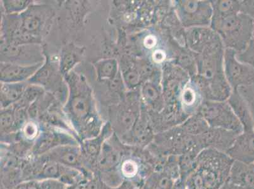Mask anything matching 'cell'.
<instances>
[{
	"instance_id": "obj_1",
	"label": "cell",
	"mask_w": 254,
	"mask_h": 189,
	"mask_svg": "<svg viewBox=\"0 0 254 189\" xmlns=\"http://www.w3.org/2000/svg\"><path fill=\"white\" fill-rule=\"evenodd\" d=\"M64 78L68 89V98L62 109L64 116L80 142L97 137L106 122L97 109L91 88L85 77L73 70Z\"/></svg>"
},
{
	"instance_id": "obj_2",
	"label": "cell",
	"mask_w": 254,
	"mask_h": 189,
	"mask_svg": "<svg viewBox=\"0 0 254 189\" xmlns=\"http://www.w3.org/2000/svg\"><path fill=\"white\" fill-rule=\"evenodd\" d=\"M224 46L195 54L197 72L192 78L205 100L226 101L232 92L224 71Z\"/></svg>"
},
{
	"instance_id": "obj_3",
	"label": "cell",
	"mask_w": 254,
	"mask_h": 189,
	"mask_svg": "<svg viewBox=\"0 0 254 189\" xmlns=\"http://www.w3.org/2000/svg\"><path fill=\"white\" fill-rule=\"evenodd\" d=\"M233 161L227 154L205 149L195 159L184 183L186 189H219L228 181Z\"/></svg>"
},
{
	"instance_id": "obj_4",
	"label": "cell",
	"mask_w": 254,
	"mask_h": 189,
	"mask_svg": "<svg viewBox=\"0 0 254 189\" xmlns=\"http://www.w3.org/2000/svg\"><path fill=\"white\" fill-rule=\"evenodd\" d=\"M211 27L220 37L225 49L243 52L253 39L254 20L242 12L212 17Z\"/></svg>"
},
{
	"instance_id": "obj_5",
	"label": "cell",
	"mask_w": 254,
	"mask_h": 189,
	"mask_svg": "<svg viewBox=\"0 0 254 189\" xmlns=\"http://www.w3.org/2000/svg\"><path fill=\"white\" fill-rule=\"evenodd\" d=\"M146 148L159 157L198 155L204 150L199 137L187 134L180 126L156 134L153 142Z\"/></svg>"
},
{
	"instance_id": "obj_6",
	"label": "cell",
	"mask_w": 254,
	"mask_h": 189,
	"mask_svg": "<svg viewBox=\"0 0 254 189\" xmlns=\"http://www.w3.org/2000/svg\"><path fill=\"white\" fill-rule=\"evenodd\" d=\"M142 110V101L139 89L128 91L110 113L108 122L113 132L119 138L126 135L137 121Z\"/></svg>"
},
{
	"instance_id": "obj_7",
	"label": "cell",
	"mask_w": 254,
	"mask_h": 189,
	"mask_svg": "<svg viewBox=\"0 0 254 189\" xmlns=\"http://www.w3.org/2000/svg\"><path fill=\"white\" fill-rule=\"evenodd\" d=\"M172 2L175 14L185 29L211 27L213 13L211 1L179 0Z\"/></svg>"
},
{
	"instance_id": "obj_8",
	"label": "cell",
	"mask_w": 254,
	"mask_h": 189,
	"mask_svg": "<svg viewBox=\"0 0 254 189\" xmlns=\"http://www.w3.org/2000/svg\"><path fill=\"white\" fill-rule=\"evenodd\" d=\"M198 112L211 128L223 129L239 134L244 132L243 126L227 100H204Z\"/></svg>"
},
{
	"instance_id": "obj_9",
	"label": "cell",
	"mask_w": 254,
	"mask_h": 189,
	"mask_svg": "<svg viewBox=\"0 0 254 189\" xmlns=\"http://www.w3.org/2000/svg\"><path fill=\"white\" fill-rule=\"evenodd\" d=\"M190 78L186 71L173 61L162 67L161 84L165 105L179 104L180 94Z\"/></svg>"
},
{
	"instance_id": "obj_10",
	"label": "cell",
	"mask_w": 254,
	"mask_h": 189,
	"mask_svg": "<svg viewBox=\"0 0 254 189\" xmlns=\"http://www.w3.org/2000/svg\"><path fill=\"white\" fill-rule=\"evenodd\" d=\"M237 54L235 50L225 49L224 55V71L232 91L254 85V68L240 61Z\"/></svg>"
},
{
	"instance_id": "obj_11",
	"label": "cell",
	"mask_w": 254,
	"mask_h": 189,
	"mask_svg": "<svg viewBox=\"0 0 254 189\" xmlns=\"http://www.w3.org/2000/svg\"><path fill=\"white\" fill-rule=\"evenodd\" d=\"M41 127L42 130L34 142L29 156L38 157L57 147L80 144L78 138L68 131L53 127Z\"/></svg>"
},
{
	"instance_id": "obj_12",
	"label": "cell",
	"mask_w": 254,
	"mask_h": 189,
	"mask_svg": "<svg viewBox=\"0 0 254 189\" xmlns=\"http://www.w3.org/2000/svg\"><path fill=\"white\" fill-rule=\"evenodd\" d=\"M134 147L124 143L113 134L103 145L94 173L117 169L125 156L132 153Z\"/></svg>"
},
{
	"instance_id": "obj_13",
	"label": "cell",
	"mask_w": 254,
	"mask_h": 189,
	"mask_svg": "<svg viewBox=\"0 0 254 189\" xmlns=\"http://www.w3.org/2000/svg\"><path fill=\"white\" fill-rule=\"evenodd\" d=\"M1 62L31 65L45 61V55L38 45H11L1 43Z\"/></svg>"
},
{
	"instance_id": "obj_14",
	"label": "cell",
	"mask_w": 254,
	"mask_h": 189,
	"mask_svg": "<svg viewBox=\"0 0 254 189\" xmlns=\"http://www.w3.org/2000/svg\"><path fill=\"white\" fill-rule=\"evenodd\" d=\"M185 34L187 48L195 54L224 46L220 37L211 27L186 29Z\"/></svg>"
},
{
	"instance_id": "obj_15",
	"label": "cell",
	"mask_w": 254,
	"mask_h": 189,
	"mask_svg": "<svg viewBox=\"0 0 254 189\" xmlns=\"http://www.w3.org/2000/svg\"><path fill=\"white\" fill-rule=\"evenodd\" d=\"M155 135L149 113L142 104L141 113L135 125L120 139L128 146L144 149L152 143Z\"/></svg>"
},
{
	"instance_id": "obj_16",
	"label": "cell",
	"mask_w": 254,
	"mask_h": 189,
	"mask_svg": "<svg viewBox=\"0 0 254 189\" xmlns=\"http://www.w3.org/2000/svg\"><path fill=\"white\" fill-rule=\"evenodd\" d=\"M114 134L109 122H106L102 130L97 137L82 141L80 142L83 156H84L85 167L89 172L94 174L97 161L105 142Z\"/></svg>"
},
{
	"instance_id": "obj_17",
	"label": "cell",
	"mask_w": 254,
	"mask_h": 189,
	"mask_svg": "<svg viewBox=\"0 0 254 189\" xmlns=\"http://www.w3.org/2000/svg\"><path fill=\"white\" fill-rule=\"evenodd\" d=\"M38 157L43 160L54 161L65 167L91 172L85 167L84 156L80 144L64 145L57 147Z\"/></svg>"
},
{
	"instance_id": "obj_18",
	"label": "cell",
	"mask_w": 254,
	"mask_h": 189,
	"mask_svg": "<svg viewBox=\"0 0 254 189\" xmlns=\"http://www.w3.org/2000/svg\"><path fill=\"white\" fill-rule=\"evenodd\" d=\"M139 91L142 104L147 112L152 114L163 110L165 103L161 84V75L145 81L140 86Z\"/></svg>"
},
{
	"instance_id": "obj_19",
	"label": "cell",
	"mask_w": 254,
	"mask_h": 189,
	"mask_svg": "<svg viewBox=\"0 0 254 189\" xmlns=\"http://www.w3.org/2000/svg\"><path fill=\"white\" fill-rule=\"evenodd\" d=\"M239 135L234 131L210 128L207 132L198 137L204 149H214L226 153Z\"/></svg>"
},
{
	"instance_id": "obj_20",
	"label": "cell",
	"mask_w": 254,
	"mask_h": 189,
	"mask_svg": "<svg viewBox=\"0 0 254 189\" xmlns=\"http://www.w3.org/2000/svg\"><path fill=\"white\" fill-rule=\"evenodd\" d=\"M226 154L233 161L247 164L254 163V130L240 134Z\"/></svg>"
},
{
	"instance_id": "obj_21",
	"label": "cell",
	"mask_w": 254,
	"mask_h": 189,
	"mask_svg": "<svg viewBox=\"0 0 254 189\" xmlns=\"http://www.w3.org/2000/svg\"><path fill=\"white\" fill-rule=\"evenodd\" d=\"M45 61L31 65L1 62V82H26L35 75Z\"/></svg>"
},
{
	"instance_id": "obj_22",
	"label": "cell",
	"mask_w": 254,
	"mask_h": 189,
	"mask_svg": "<svg viewBox=\"0 0 254 189\" xmlns=\"http://www.w3.org/2000/svg\"><path fill=\"white\" fill-rule=\"evenodd\" d=\"M204 100L200 88L193 78H190L180 94V109L187 117H189L198 112Z\"/></svg>"
},
{
	"instance_id": "obj_23",
	"label": "cell",
	"mask_w": 254,
	"mask_h": 189,
	"mask_svg": "<svg viewBox=\"0 0 254 189\" xmlns=\"http://www.w3.org/2000/svg\"><path fill=\"white\" fill-rule=\"evenodd\" d=\"M228 182L243 189H254V163L233 161Z\"/></svg>"
},
{
	"instance_id": "obj_24",
	"label": "cell",
	"mask_w": 254,
	"mask_h": 189,
	"mask_svg": "<svg viewBox=\"0 0 254 189\" xmlns=\"http://www.w3.org/2000/svg\"><path fill=\"white\" fill-rule=\"evenodd\" d=\"M228 102L243 126L244 131L254 130V122L248 103L237 91H232Z\"/></svg>"
},
{
	"instance_id": "obj_25",
	"label": "cell",
	"mask_w": 254,
	"mask_h": 189,
	"mask_svg": "<svg viewBox=\"0 0 254 189\" xmlns=\"http://www.w3.org/2000/svg\"><path fill=\"white\" fill-rule=\"evenodd\" d=\"M29 83L1 82V109L15 104L22 98Z\"/></svg>"
},
{
	"instance_id": "obj_26",
	"label": "cell",
	"mask_w": 254,
	"mask_h": 189,
	"mask_svg": "<svg viewBox=\"0 0 254 189\" xmlns=\"http://www.w3.org/2000/svg\"><path fill=\"white\" fill-rule=\"evenodd\" d=\"M97 80L99 82H111L120 73L119 61L115 58H104L94 64Z\"/></svg>"
},
{
	"instance_id": "obj_27",
	"label": "cell",
	"mask_w": 254,
	"mask_h": 189,
	"mask_svg": "<svg viewBox=\"0 0 254 189\" xmlns=\"http://www.w3.org/2000/svg\"><path fill=\"white\" fill-rule=\"evenodd\" d=\"M82 50L80 48L69 46L62 50L59 62L60 71L64 77L73 70V67L80 61Z\"/></svg>"
},
{
	"instance_id": "obj_28",
	"label": "cell",
	"mask_w": 254,
	"mask_h": 189,
	"mask_svg": "<svg viewBox=\"0 0 254 189\" xmlns=\"http://www.w3.org/2000/svg\"><path fill=\"white\" fill-rule=\"evenodd\" d=\"M185 132L193 136H200L207 132L211 128L199 113L192 115L180 125Z\"/></svg>"
},
{
	"instance_id": "obj_29",
	"label": "cell",
	"mask_w": 254,
	"mask_h": 189,
	"mask_svg": "<svg viewBox=\"0 0 254 189\" xmlns=\"http://www.w3.org/2000/svg\"><path fill=\"white\" fill-rule=\"evenodd\" d=\"M212 17H223L240 12V1L236 0H216L211 1Z\"/></svg>"
},
{
	"instance_id": "obj_30",
	"label": "cell",
	"mask_w": 254,
	"mask_h": 189,
	"mask_svg": "<svg viewBox=\"0 0 254 189\" xmlns=\"http://www.w3.org/2000/svg\"><path fill=\"white\" fill-rule=\"evenodd\" d=\"M42 130L40 123L36 120L29 119L19 131L21 141L33 145Z\"/></svg>"
},
{
	"instance_id": "obj_31",
	"label": "cell",
	"mask_w": 254,
	"mask_h": 189,
	"mask_svg": "<svg viewBox=\"0 0 254 189\" xmlns=\"http://www.w3.org/2000/svg\"><path fill=\"white\" fill-rule=\"evenodd\" d=\"M94 174L96 175L108 188L112 189L119 188L125 181L118 168L108 171L97 172L94 173Z\"/></svg>"
},
{
	"instance_id": "obj_32",
	"label": "cell",
	"mask_w": 254,
	"mask_h": 189,
	"mask_svg": "<svg viewBox=\"0 0 254 189\" xmlns=\"http://www.w3.org/2000/svg\"><path fill=\"white\" fill-rule=\"evenodd\" d=\"M32 1H28V0H24V1H17V0H5V1H2V6L4 9L5 15H16L20 14L24 11L26 10L32 4Z\"/></svg>"
},
{
	"instance_id": "obj_33",
	"label": "cell",
	"mask_w": 254,
	"mask_h": 189,
	"mask_svg": "<svg viewBox=\"0 0 254 189\" xmlns=\"http://www.w3.org/2000/svg\"><path fill=\"white\" fill-rule=\"evenodd\" d=\"M246 100L250 109L254 126V85L239 88L236 90Z\"/></svg>"
},
{
	"instance_id": "obj_34",
	"label": "cell",
	"mask_w": 254,
	"mask_h": 189,
	"mask_svg": "<svg viewBox=\"0 0 254 189\" xmlns=\"http://www.w3.org/2000/svg\"><path fill=\"white\" fill-rule=\"evenodd\" d=\"M237 56L240 61L254 68V43L251 42L249 47L243 52L237 53Z\"/></svg>"
},
{
	"instance_id": "obj_35",
	"label": "cell",
	"mask_w": 254,
	"mask_h": 189,
	"mask_svg": "<svg viewBox=\"0 0 254 189\" xmlns=\"http://www.w3.org/2000/svg\"><path fill=\"white\" fill-rule=\"evenodd\" d=\"M69 187L59 180H43L41 181L40 189H68Z\"/></svg>"
},
{
	"instance_id": "obj_36",
	"label": "cell",
	"mask_w": 254,
	"mask_h": 189,
	"mask_svg": "<svg viewBox=\"0 0 254 189\" xmlns=\"http://www.w3.org/2000/svg\"><path fill=\"white\" fill-rule=\"evenodd\" d=\"M240 12L244 13L254 19V1L245 0L240 1Z\"/></svg>"
},
{
	"instance_id": "obj_37",
	"label": "cell",
	"mask_w": 254,
	"mask_h": 189,
	"mask_svg": "<svg viewBox=\"0 0 254 189\" xmlns=\"http://www.w3.org/2000/svg\"><path fill=\"white\" fill-rule=\"evenodd\" d=\"M41 181L39 180H27L21 182L15 189H40Z\"/></svg>"
},
{
	"instance_id": "obj_38",
	"label": "cell",
	"mask_w": 254,
	"mask_h": 189,
	"mask_svg": "<svg viewBox=\"0 0 254 189\" xmlns=\"http://www.w3.org/2000/svg\"><path fill=\"white\" fill-rule=\"evenodd\" d=\"M113 189H141L138 187L134 185V184L131 183V182L128 181H124V183L121 186H119V188Z\"/></svg>"
},
{
	"instance_id": "obj_39",
	"label": "cell",
	"mask_w": 254,
	"mask_h": 189,
	"mask_svg": "<svg viewBox=\"0 0 254 189\" xmlns=\"http://www.w3.org/2000/svg\"><path fill=\"white\" fill-rule=\"evenodd\" d=\"M219 189H243L240 187L235 186L234 184L230 183L229 182H226L224 185L221 187V188Z\"/></svg>"
},
{
	"instance_id": "obj_40",
	"label": "cell",
	"mask_w": 254,
	"mask_h": 189,
	"mask_svg": "<svg viewBox=\"0 0 254 189\" xmlns=\"http://www.w3.org/2000/svg\"><path fill=\"white\" fill-rule=\"evenodd\" d=\"M70 189H83L81 186L75 187V188H69Z\"/></svg>"
},
{
	"instance_id": "obj_41",
	"label": "cell",
	"mask_w": 254,
	"mask_h": 189,
	"mask_svg": "<svg viewBox=\"0 0 254 189\" xmlns=\"http://www.w3.org/2000/svg\"><path fill=\"white\" fill-rule=\"evenodd\" d=\"M252 42L254 43V34H253V41H252Z\"/></svg>"
},
{
	"instance_id": "obj_42",
	"label": "cell",
	"mask_w": 254,
	"mask_h": 189,
	"mask_svg": "<svg viewBox=\"0 0 254 189\" xmlns=\"http://www.w3.org/2000/svg\"><path fill=\"white\" fill-rule=\"evenodd\" d=\"M68 189H70V188H68Z\"/></svg>"
}]
</instances>
